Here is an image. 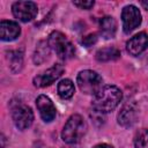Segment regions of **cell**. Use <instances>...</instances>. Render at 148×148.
Segmentation results:
<instances>
[{
	"mask_svg": "<svg viewBox=\"0 0 148 148\" xmlns=\"http://www.w3.org/2000/svg\"><path fill=\"white\" fill-rule=\"evenodd\" d=\"M123 98L121 90L112 84L103 86L102 89L92 96L91 106L96 112L99 113H108L114 110Z\"/></svg>",
	"mask_w": 148,
	"mask_h": 148,
	"instance_id": "6da1fadb",
	"label": "cell"
},
{
	"mask_svg": "<svg viewBox=\"0 0 148 148\" xmlns=\"http://www.w3.org/2000/svg\"><path fill=\"white\" fill-rule=\"evenodd\" d=\"M87 130H88V125L83 119V117L77 113L72 114L64 125L61 132V139L67 145L79 143V141L86 134Z\"/></svg>",
	"mask_w": 148,
	"mask_h": 148,
	"instance_id": "7a4b0ae2",
	"label": "cell"
},
{
	"mask_svg": "<svg viewBox=\"0 0 148 148\" xmlns=\"http://www.w3.org/2000/svg\"><path fill=\"white\" fill-rule=\"evenodd\" d=\"M49 46L56 52V54L62 59H71L75 54V47L72 42L60 31H52L47 38Z\"/></svg>",
	"mask_w": 148,
	"mask_h": 148,
	"instance_id": "3957f363",
	"label": "cell"
},
{
	"mask_svg": "<svg viewBox=\"0 0 148 148\" xmlns=\"http://www.w3.org/2000/svg\"><path fill=\"white\" fill-rule=\"evenodd\" d=\"M76 83L80 90L87 95H96L103 87V80L98 73L91 69L81 71L77 74Z\"/></svg>",
	"mask_w": 148,
	"mask_h": 148,
	"instance_id": "277c9868",
	"label": "cell"
},
{
	"mask_svg": "<svg viewBox=\"0 0 148 148\" xmlns=\"http://www.w3.org/2000/svg\"><path fill=\"white\" fill-rule=\"evenodd\" d=\"M12 118L15 126L23 131L31 126L34 121V112L28 105L16 104L12 108Z\"/></svg>",
	"mask_w": 148,
	"mask_h": 148,
	"instance_id": "5b68a950",
	"label": "cell"
},
{
	"mask_svg": "<svg viewBox=\"0 0 148 148\" xmlns=\"http://www.w3.org/2000/svg\"><path fill=\"white\" fill-rule=\"evenodd\" d=\"M121 21L124 32L130 34L141 24L142 16L138 7H135L134 5H127L121 10Z\"/></svg>",
	"mask_w": 148,
	"mask_h": 148,
	"instance_id": "8992f818",
	"label": "cell"
},
{
	"mask_svg": "<svg viewBox=\"0 0 148 148\" xmlns=\"http://www.w3.org/2000/svg\"><path fill=\"white\" fill-rule=\"evenodd\" d=\"M13 15L22 22H29L37 15V5L32 1H16L12 5Z\"/></svg>",
	"mask_w": 148,
	"mask_h": 148,
	"instance_id": "52a82bcc",
	"label": "cell"
},
{
	"mask_svg": "<svg viewBox=\"0 0 148 148\" xmlns=\"http://www.w3.org/2000/svg\"><path fill=\"white\" fill-rule=\"evenodd\" d=\"M64 72H65L64 66L61 64H56L49 69H46L45 72L38 74L34 79V84L35 87H38V88H44L46 86H50L56 80H58L62 75Z\"/></svg>",
	"mask_w": 148,
	"mask_h": 148,
	"instance_id": "ba28073f",
	"label": "cell"
},
{
	"mask_svg": "<svg viewBox=\"0 0 148 148\" xmlns=\"http://www.w3.org/2000/svg\"><path fill=\"white\" fill-rule=\"evenodd\" d=\"M36 106L39 111L42 119L45 123H50L56 118V114H57L56 106L46 95H39L36 98Z\"/></svg>",
	"mask_w": 148,
	"mask_h": 148,
	"instance_id": "9c48e42d",
	"label": "cell"
},
{
	"mask_svg": "<svg viewBox=\"0 0 148 148\" xmlns=\"http://www.w3.org/2000/svg\"><path fill=\"white\" fill-rule=\"evenodd\" d=\"M148 47V34L142 31L133 36L126 43V50L132 56H139Z\"/></svg>",
	"mask_w": 148,
	"mask_h": 148,
	"instance_id": "30bf717a",
	"label": "cell"
},
{
	"mask_svg": "<svg viewBox=\"0 0 148 148\" xmlns=\"http://www.w3.org/2000/svg\"><path fill=\"white\" fill-rule=\"evenodd\" d=\"M138 118V109L133 103H126L118 113V124L123 127H131Z\"/></svg>",
	"mask_w": 148,
	"mask_h": 148,
	"instance_id": "8fae6325",
	"label": "cell"
},
{
	"mask_svg": "<svg viewBox=\"0 0 148 148\" xmlns=\"http://www.w3.org/2000/svg\"><path fill=\"white\" fill-rule=\"evenodd\" d=\"M21 34V28L17 22L2 20L0 22V37L5 42L15 40Z\"/></svg>",
	"mask_w": 148,
	"mask_h": 148,
	"instance_id": "7c38bea8",
	"label": "cell"
},
{
	"mask_svg": "<svg viewBox=\"0 0 148 148\" xmlns=\"http://www.w3.org/2000/svg\"><path fill=\"white\" fill-rule=\"evenodd\" d=\"M99 31L102 37L113 38L117 31V22L112 16H104L99 20Z\"/></svg>",
	"mask_w": 148,
	"mask_h": 148,
	"instance_id": "4fadbf2b",
	"label": "cell"
},
{
	"mask_svg": "<svg viewBox=\"0 0 148 148\" xmlns=\"http://www.w3.org/2000/svg\"><path fill=\"white\" fill-rule=\"evenodd\" d=\"M96 60L98 61H110V60H114L118 59L120 57V52L117 47L114 46H108V47H103L101 50H98L96 52Z\"/></svg>",
	"mask_w": 148,
	"mask_h": 148,
	"instance_id": "5bb4252c",
	"label": "cell"
},
{
	"mask_svg": "<svg viewBox=\"0 0 148 148\" xmlns=\"http://www.w3.org/2000/svg\"><path fill=\"white\" fill-rule=\"evenodd\" d=\"M58 95L62 98V99H69L74 92H75V88H74V83L72 82V80L69 79H64L58 83Z\"/></svg>",
	"mask_w": 148,
	"mask_h": 148,
	"instance_id": "9a60e30c",
	"label": "cell"
},
{
	"mask_svg": "<svg viewBox=\"0 0 148 148\" xmlns=\"http://www.w3.org/2000/svg\"><path fill=\"white\" fill-rule=\"evenodd\" d=\"M49 53H50V46H49V43L46 42H40L36 50H35V53H34V62L39 65L42 62H44L47 57H49Z\"/></svg>",
	"mask_w": 148,
	"mask_h": 148,
	"instance_id": "2e32d148",
	"label": "cell"
},
{
	"mask_svg": "<svg viewBox=\"0 0 148 148\" xmlns=\"http://www.w3.org/2000/svg\"><path fill=\"white\" fill-rule=\"evenodd\" d=\"M134 148H148V130H140L134 138Z\"/></svg>",
	"mask_w": 148,
	"mask_h": 148,
	"instance_id": "e0dca14e",
	"label": "cell"
},
{
	"mask_svg": "<svg viewBox=\"0 0 148 148\" xmlns=\"http://www.w3.org/2000/svg\"><path fill=\"white\" fill-rule=\"evenodd\" d=\"M12 56L9 57L10 58V68L13 72H17L21 69L22 67V64H23V57L21 53L18 52H15V53H10Z\"/></svg>",
	"mask_w": 148,
	"mask_h": 148,
	"instance_id": "ac0fdd59",
	"label": "cell"
},
{
	"mask_svg": "<svg viewBox=\"0 0 148 148\" xmlns=\"http://www.w3.org/2000/svg\"><path fill=\"white\" fill-rule=\"evenodd\" d=\"M96 42H97V35L96 34H90V35L82 38V44L86 46H91Z\"/></svg>",
	"mask_w": 148,
	"mask_h": 148,
	"instance_id": "d6986e66",
	"label": "cell"
},
{
	"mask_svg": "<svg viewBox=\"0 0 148 148\" xmlns=\"http://www.w3.org/2000/svg\"><path fill=\"white\" fill-rule=\"evenodd\" d=\"M73 5L81 9H90L95 5V2L94 1H74Z\"/></svg>",
	"mask_w": 148,
	"mask_h": 148,
	"instance_id": "ffe728a7",
	"label": "cell"
},
{
	"mask_svg": "<svg viewBox=\"0 0 148 148\" xmlns=\"http://www.w3.org/2000/svg\"><path fill=\"white\" fill-rule=\"evenodd\" d=\"M94 148H113V147L109 143H98V145L94 146Z\"/></svg>",
	"mask_w": 148,
	"mask_h": 148,
	"instance_id": "44dd1931",
	"label": "cell"
},
{
	"mask_svg": "<svg viewBox=\"0 0 148 148\" xmlns=\"http://www.w3.org/2000/svg\"><path fill=\"white\" fill-rule=\"evenodd\" d=\"M62 148H81V147H80L79 143H71V145H67V146H65Z\"/></svg>",
	"mask_w": 148,
	"mask_h": 148,
	"instance_id": "7402d4cb",
	"label": "cell"
},
{
	"mask_svg": "<svg viewBox=\"0 0 148 148\" xmlns=\"http://www.w3.org/2000/svg\"><path fill=\"white\" fill-rule=\"evenodd\" d=\"M141 6H142L145 9L148 10V1H141Z\"/></svg>",
	"mask_w": 148,
	"mask_h": 148,
	"instance_id": "603a6c76",
	"label": "cell"
}]
</instances>
